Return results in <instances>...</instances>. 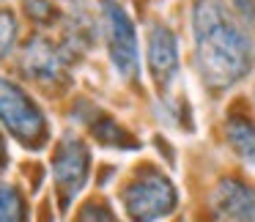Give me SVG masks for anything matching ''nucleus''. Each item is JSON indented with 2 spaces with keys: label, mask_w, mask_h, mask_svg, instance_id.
Masks as SVG:
<instances>
[{
  "label": "nucleus",
  "mask_w": 255,
  "mask_h": 222,
  "mask_svg": "<svg viewBox=\"0 0 255 222\" xmlns=\"http://www.w3.org/2000/svg\"><path fill=\"white\" fill-rule=\"evenodd\" d=\"M225 134H228L231 148L236 151L244 162L255 165V126H253V121L244 118V115H231L225 123Z\"/></svg>",
  "instance_id": "9"
},
{
  "label": "nucleus",
  "mask_w": 255,
  "mask_h": 222,
  "mask_svg": "<svg viewBox=\"0 0 255 222\" xmlns=\"http://www.w3.org/2000/svg\"><path fill=\"white\" fill-rule=\"evenodd\" d=\"M88 170H91V154L85 148V143L74 134H66L58 143V151L52 156V176H55V189L63 209H69V203L85 187Z\"/></svg>",
  "instance_id": "5"
},
{
  "label": "nucleus",
  "mask_w": 255,
  "mask_h": 222,
  "mask_svg": "<svg viewBox=\"0 0 255 222\" xmlns=\"http://www.w3.org/2000/svg\"><path fill=\"white\" fill-rule=\"evenodd\" d=\"M91 132L96 134V140L105 145H118V148H134V137L129 132H124V126H118L113 118L102 115V112H96L94 118H91Z\"/></svg>",
  "instance_id": "10"
},
{
  "label": "nucleus",
  "mask_w": 255,
  "mask_h": 222,
  "mask_svg": "<svg viewBox=\"0 0 255 222\" xmlns=\"http://www.w3.org/2000/svg\"><path fill=\"white\" fill-rule=\"evenodd\" d=\"M14 39H17V19H14L11 11L0 8V61L11 52Z\"/></svg>",
  "instance_id": "12"
},
{
  "label": "nucleus",
  "mask_w": 255,
  "mask_h": 222,
  "mask_svg": "<svg viewBox=\"0 0 255 222\" xmlns=\"http://www.w3.org/2000/svg\"><path fill=\"white\" fill-rule=\"evenodd\" d=\"M25 200L17 189L0 187V222H25Z\"/></svg>",
  "instance_id": "11"
},
{
  "label": "nucleus",
  "mask_w": 255,
  "mask_h": 222,
  "mask_svg": "<svg viewBox=\"0 0 255 222\" xmlns=\"http://www.w3.org/2000/svg\"><path fill=\"white\" fill-rule=\"evenodd\" d=\"M253 96H255V94H253Z\"/></svg>",
  "instance_id": "17"
},
{
  "label": "nucleus",
  "mask_w": 255,
  "mask_h": 222,
  "mask_svg": "<svg viewBox=\"0 0 255 222\" xmlns=\"http://www.w3.org/2000/svg\"><path fill=\"white\" fill-rule=\"evenodd\" d=\"M25 8H28V14L33 19H39V22H50L52 14H55V8H52L47 0H28V3H25Z\"/></svg>",
  "instance_id": "14"
},
{
  "label": "nucleus",
  "mask_w": 255,
  "mask_h": 222,
  "mask_svg": "<svg viewBox=\"0 0 255 222\" xmlns=\"http://www.w3.org/2000/svg\"><path fill=\"white\" fill-rule=\"evenodd\" d=\"M0 121L19 143L41 145L47 140V121L36 102L19 85L0 77Z\"/></svg>",
  "instance_id": "3"
},
{
  "label": "nucleus",
  "mask_w": 255,
  "mask_h": 222,
  "mask_svg": "<svg viewBox=\"0 0 255 222\" xmlns=\"http://www.w3.org/2000/svg\"><path fill=\"white\" fill-rule=\"evenodd\" d=\"M192 33L200 77L209 88L225 91L250 74L253 44L222 0H195Z\"/></svg>",
  "instance_id": "1"
},
{
  "label": "nucleus",
  "mask_w": 255,
  "mask_h": 222,
  "mask_svg": "<svg viewBox=\"0 0 255 222\" xmlns=\"http://www.w3.org/2000/svg\"><path fill=\"white\" fill-rule=\"evenodd\" d=\"M211 206L225 222H255V189L239 178H222L211 192Z\"/></svg>",
  "instance_id": "6"
},
{
  "label": "nucleus",
  "mask_w": 255,
  "mask_h": 222,
  "mask_svg": "<svg viewBox=\"0 0 255 222\" xmlns=\"http://www.w3.org/2000/svg\"><path fill=\"white\" fill-rule=\"evenodd\" d=\"M148 69L162 91L170 88L178 74V41L165 25H154L148 33Z\"/></svg>",
  "instance_id": "7"
},
{
  "label": "nucleus",
  "mask_w": 255,
  "mask_h": 222,
  "mask_svg": "<svg viewBox=\"0 0 255 222\" xmlns=\"http://www.w3.org/2000/svg\"><path fill=\"white\" fill-rule=\"evenodd\" d=\"M22 69L28 77L39 80L41 85H52L61 83L63 74H66V63H63L61 52L44 39H33L25 44L22 52Z\"/></svg>",
  "instance_id": "8"
},
{
  "label": "nucleus",
  "mask_w": 255,
  "mask_h": 222,
  "mask_svg": "<svg viewBox=\"0 0 255 222\" xmlns=\"http://www.w3.org/2000/svg\"><path fill=\"white\" fill-rule=\"evenodd\" d=\"M77 222H118V220L113 217V211L105 203H85Z\"/></svg>",
  "instance_id": "13"
},
{
  "label": "nucleus",
  "mask_w": 255,
  "mask_h": 222,
  "mask_svg": "<svg viewBox=\"0 0 255 222\" xmlns=\"http://www.w3.org/2000/svg\"><path fill=\"white\" fill-rule=\"evenodd\" d=\"M178 203V192L165 173L145 167L124 189V209L132 222H156Z\"/></svg>",
  "instance_id": "2"
},
{
  "label": "nucleus",
  "mask_w": 255,
  "mask_h": 222,
  "mask_svg": "<svg viewBox=\"0 0 255 222\" xmlns=\"http://www.w3.org/2000/svg\"><path fill=\"white\" fill-rule=\"evenodd\" d=\"M102 19H105L107 50H110L113 66L124 80H134L140 72V52L132 19L116 0H102Z\"/></svg>",
  "instance_id": "4"
},
{
  "label": "nucleus",
  "mask_w": 255,
  "mask_h": 222,
  "mask_svg": "<svg viewBox=\"0 0 255 222\" xmlns=\"http://www.w3.org/2000/svg\"><path fill=\"white\" fill-rule=\"evenodd\" d=\"M231 3L244 22H255V0H231Z\"/></svg>",
  "instance_id": "15"
},
{
  "label": "nucleus",
  "mask_w": 255,
  "mask_h": 222,
  "mask_svg": "<svg viewBox=\"0 0 255 222\" xmlns=\"http://www.w3.org/2000/svg\"><path fill=\"white\" fill-rule=\"evenodd\" d=\"M3 156H6V151H3V137H0V162H3Z\"/></svg>",
  "instance_id": "16"
}]
</instances>
